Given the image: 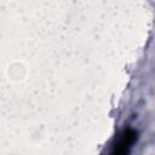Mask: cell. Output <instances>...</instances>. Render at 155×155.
<instances>
[{"mask_svg":"<svg viewBox=\"0 0 155 155\" xmlns=\"http://www.w3.org/2000/svg\"><path fill=\"white\" fill-rule=\"evenodd\" d=\"M137 138H138L137 130L132 127L125 128L115 139V143L109 155H130Z\"/></svg>","mask_w":155,"mask_h":155,"instance_id":"6da1fadb","label":"cell"}]
</instances>
